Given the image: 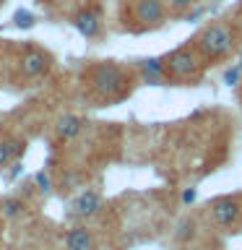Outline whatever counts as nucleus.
<instances>
[{
    "label": "nucleus",
    "instance_id": "nucleus-1",
    "mask_svg": "<svg viewBox=\"0 0 242 250\" xmlns=\"http://www.w3.org/2000/svg\"><path fill=\"white\" fill-rule=\"evenodd\" d=\"M193 47L195 52L201 55L203 60L208 62H219V60H226L234 50V31L229 23L224 21H214L208 26H203L193 39Z\"/></svg>",
    "mask_w": 242,
    "mask_h": 250
},
{
    "label": "nucleus",
    "instance_id": "nucleus-2",
    "mask_svg": "<svg viewBox=\"0 0 242 250\" xmlns=\"http://www.w3.org/2000/svg\"><path fill=\"white\" fill-rule=\"evenodd\" d=\"M91 89L104 99L122 97L125 89H128V73L115 62H99L91 70Z\"/></svg>",
    "mask_w": 242,
    "mask_h": 250
},
{
    "label": "nucleus",
    "instance_id": "nucleus-3",
    "mask_svg": "<svg viewBox=\"0 0 242 250\" xmlns=\"http://www.w3.org/2000/svg\"><path fill=\"white\" fill-rule=\"evenodd\" d=\"M161 60H164L167 78H172V81H190V78L198 76L201 62H203V58L195 52L193 44L177 47V50H172L167 58H161Z\"/></svg>",
    "mask_w": 242,
    "mask_h": 250
},
{
    "label": "nucleus",
    "instance_id": "nucleus-4",
    "mask_svg": "<svg viewBox=\"0 0 242 250\" xmlns=\"http://www.w3.org/2000/svg\"><path fill=\"white\" fill-rule=\"evenodd\" d=\"M133 19L143 29L161 26L167 19V3L164 0H133Z\"/></svg>",
    "mask_w": 242,
    "mask_h": 250
},
{
    "label": "nucleus",
    "instance_id": "nucleus-5",
    "mask_svg": "<svg viewBox=\"0 0 242 250\" xmlns=\"http://www.w3.org/2000/svg\"><path fill=\"white\" fill-rule=\"evenodd\" d=\"M211 216H214V222L219 227H229L237 222V216H240V201L234 198V195H222V198H216V201H211Z\"/></svg>",
    "mask_w": 242,
    "mask_h": 250
},
{
    "label": "nucleus",
    "instance_id": "nucleus-6",
    "mask_svg": "<svg viewBox=\"0 0 242 250\" xmlns=\"http://www.w3.org/2000/svg\"><path fill=\"white\" fill-rule=\"evenodd\" d=\"M73 26L81 31L86 39L99 37V31H101V13H99V11H94V8H83V11H78V13H76Z\"/></svg>",
    "mask_w": 242,
    "mask_h": 250
},
{
    "label": "nucleus",
    "instance_id": "nucleus-7",
    "mask_svg": "<svg viewBox=\"0 0 242 250\" xmlns=\"http://www.w3.org/2000/svg\"><path fill=\"white\" fill-rule=\"evenodd\" d=\"M50 68V58L42 50H26L21 55V73L29 78H39Z\"/></svg>",
    "mask_w": 242,
    "mask_h": 250
},
{
    "label": "nucleus",
    "instance_id": "nucleus-8",
    "mask_svg": "<svg viewBox=\"0 0 242 250\" xmlns=\"http://www.w3.org/2000/svg\"><path fill=\"white\" fill-rule=\"evenodd\" d=\"M99 208H101V195H99L97 190H83V193L73 201V214L81 216V219L97 216Z\"/></svg>",
    "mask_w": 242,
    "mask_h": 250
},
{
    "label": "nucleus",
    "instance_id": "nucleus-9",
    "mask_svg": "<svg viewBox=\"0 0 242 250\" xmlns=\"http://www.w3.org/2000/svg\"><path fill=\"white\" fill-rule=\"evenodd\" d=\"M83 125H86L83 117L65 112V115L58 117V123H55V133H58V138H62V141H73L78 133L83 130Z\"/></svg>",
    "mask_w": 242,
    "mask_h": 250
},
{
    "label": "nucleus",
    "instance_id": "nucleus-10",
    "mask_svg": "<svg viewBox=\"0 0 242 250\" xmlns=\"http://www.w3.org/2000/svg\"><path fill=\"white\" fill-rule=\"evenodd\" d=\"M65 250H94V234L86 227H73L65 234Z\"/></svg>",
    "mask_w": 242,
    "mask_h": 250
},
{
    "label": "nucleus",
    "instance_id": "nucleus-11",
    "mask_svg": "<svg viewBox=\"0 0 242 250\" xmlns=\"http://www.w3.org/2000/svg\"><path fill=\"white\" fill-rule=\"evenodd\" d=\"M23 148H26V144H21V141H16V138L0 141V167H5L8 162H13Z\"/></svg>",
    "mask_w": 242,
    "mask_h": 250
},
{
    "label": "nucleus",
    "instance_id": "nucleus-12",
    "mask_svg": "<svg viewBox=\"0 0 242 250\" xmlns=\"http://www.w3.org/2000/svg\"><path fill=\"white\" fill-rule=\"evenodd\" d=\"M23 201L21 198H3V203H0V214H3L5 219H16L23 214Z\"/></svg>",
    "mask_w": 242,
    "mask_h": 250
},
{
    "label": "nucleus",
    "instance_id": "nucleus-13",
    "mask_svg": "<svg viewBox=\"0 0 242 250\" xmlns=\"http://www.w3.org/2000/svg\"><path fill=\"white\" fill-rule=\"evenodd\" d=\"M13 21H16V26H26V29H29V26H34V16H31L29 11H19Z\"/></svg>",
    "mask_w": 242,
    "mask_h": 250
},
{
    "label": "nucleus",
    "instance_id": "nucleus-14",
    "mask_svg": "<svg viewBox=\"0 0 242 250\" xmlns=\"http://www.w3.org/2000/svg\"><path fill=\"white\" fill-rule=\"evenodd\" d=\"M34 183H37L39 190H44V193L52 188V180H50V175H47V172H37V175H34Z\"/></svg>",
    "mask_w": 242,
    "mask_h": 250
},
{
    "label": "nucleus",
    "instance_id": "nucleus-15",
    "mask_svg": "<svg viewBox=\"0 0 242 250\" xmlns=\"http://www.w3.org/2000/svg\"><path fill=\"white\" fill-rule=\"evenodd\" d=\"M167 3V8H172V11H187L190 5H195L198 0H164Z\"/></svg>",
    "mask_w": 242,
    "mask_h": 250
},
{
    "label": "nucleus",
    "instance_id": "nucleus-16",
    "mask_svg": "<svg viewBox=\"0 0 242 250\" xmlns=\"http://www.w3.org/2000/svg\"><path fill=\"white\" fill-rule=\"evenodd\" d=\"M3 3H5V0H0V8H3Z\"/></svg>",
    "mask_w": 242,
    "mask_h": 250
}]
</instances>
